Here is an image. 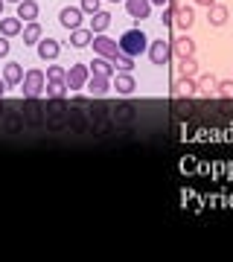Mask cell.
Masks as SVG:
<instances>
[{
  "mask_svg": "<svg viewBox=\"0 0 233 262\" xmlns=\"http://www.w3.org/2000/svg\"><path fill=\"white\" fill-rule=\"evenodd\" d=\"M117 44H120V53H125V56L134 58V56H140V53H146V50H149V38H146L143 29L134 27V29H125Z\"/></svg>",
  "mask_w": 233,
  "mask_h": 262,
  "instance_id": "1",
  "label": "cell"
},
{
  "mask_svg": "<svg viewBox=\"0 0 233 262\" xmlns=\"http://www.w3.org/2000/svg\"><path fill=\"white\" fill-rule=\"evenodd\" d=\"M24 99H35L38 94H44V84H47V79H44V73L41 70H27V76H24Z\"/></svg>",
  "mask_w": 233,
  "mask_h": 262,
  "instance_id": "2",
  "label": "cell"
},
{
  "mask_svg": "<svg viewBox=\"0 0 233 262\" xmlns=\"http://www.w3.org/2000/svg\"><path fill=\"white\" fill-rule=\"evenodd\" d=\"M91 47H93V53H96V56L108 58V61H111V58L117 56V53H120V44H117L114 38H108V35H93Z\"/></svg>",
  "mask_w": 233,
  "mask_h": 262,
  "instance_id": "3",
  "label": "cell"
},
{
  "mask_svg": "<svg viewBox=\"0 0 233 262\" xmlns=\"http://www.w3.org/2000/svg\"><path fill=\"white\" fill-rule=\"evenodd\" d=\"M146 53H149L152 64L160 67V64H166L169 56H172V44H166L163 38H158V41H152V44H149V50H146Z\"/></svg>",
  "mask_w": 233,
  "mask_h": 262,
  "instance_id": "4",
  "label": "cell"
},
{
  "mask_svg": "<svg viewBox=\"0 0 233 262\" xmlns=\"http://www.w3.org/2000/svg\"><path fill=\"white\" fill-rule=\"evenodd\" d=\"M88 67L84 64H73L70 70L65 73V84H67V91H79V88H84V82H88Z\"/></svg>",
  "mask_w": 233,
  "mask_h": 262,
  "instance_id": "5",
  "label": "cell"
},
{
  "mask_svg": "<svg viewBox=\"0 0 233 262\" xmlns=\"http://www.w3.org/2000/svg\"><path fill=\"white\" fill-rule=\"evenodd\" d=\"M82 15H84V12L79 9V6H65V9L58 12V24H61L65 29H70V32H73V29L82 27Z\"/></svg>",
  "mask_w": 233,
  "mask_h": 262,
  "instance_id": "6",
  "label": "cell"
},
{
  "mask_svg": "<svg viewBox=\"0 0 233 262\" xmlns=\"http://www.w3.org/2000/svg\"><path fill=\"white\" fill-rule=\"evenodd\" d=\"M172 53H175L178 58H193L196 56V41H193L189 35L175 38V41H172Z\"/></svg>",
  "mask_w": 233,
  "mask_h": 262,
  "instance_id": "7",
  "label": "cell"
},
{
  "mask_svg": "<svg viewBox=\"0 0 233 262\" xmlns=\"http://www.w3.org/2000/svg\"><path fill=\"white\" fill-rule=\"evenodd\" d=\"M172 94H175L178 99H193V96L198 94V82L196 79H184V76H181V79L175 82V88H172Z\"/></svg>",
  "mask_w": 233,
  "mask_h": 262,
  "instance_id": "8",
  "label": "cell"
},
{
  "mask_svg": "<svg viewBox=\"0 0 233 262\" xmlns=\"http://www.w3.org/2000/svg\"><path fill=\"white\" fill-rule=\"evenodd\" d=\"M125 9H129L131 18L146 20L152 15V0H125Z\"/></svg>",
  "mask_w": 233,
  "mask_h": 262,
  "instance_id": "9",
  "label": "cell"
},
{
  "mask_svg": "<svg viewBox=\"0 0 233 262\" xmlns=\"http://www.w3.org/2000/svg\"><path fill=\"white\" fill-rule=\"evenodd\" d=\"M193 24H196V9H193V6H178L172 27H178V29H189Z\"/></svg>",
  "mask_w": 233,
  "mask_h": 262,
  "instance_id": "10",
  "label": "cell"
},
{
  "mask_svg": "<svg viewBox=\"0 0 233 262\" xmlns=\"http://www.w3.org/2000/svg\"><path fill=\"white\" fill-rule=\"evenodd\" d=\"M84 88H88V94H93V96H105L108 91H111V82L105 79V76H88V82H84Z\"/></svg>",
  "mask_w": 233,
  "mask_h": 262,
  "instance_id": "11",
  "label": "cell"
},
{
  "mask_svg": "<svg viewBox=\"0 0 233 262\" xmlns=\"http://www.w3.org/2000/svg\"><path fill=\"white\" fill-rule=\"evenodd\" d=\"M24 76H27V73H24V67H20L18 61H9V64L3 67V82L9 84V88L20 84V82H24Z\"/></svg>",
  "mask_w": 233,
  "mask_h": 262,
  "instance_id": "12",
  "label": "cell"
},
{
  "mask_svg": "<svg viewBox=\"0 0 233 262\" xmlns=\"http://www.w3.org/2000/svg\"><path fill=\"white\" fill-rule=\"evenodd\" d=\"M58 53H61V44H58L56 38H41V41H38V56L41 58H50V61H53Z\"/></svg>",
  "mask_w": 233,
  "mask_h": 262,
  "instance_id": "13",
  "label": "cell"
},
{
  "mask_svg": "<svg viewBox=\"0 0 233 262\" xmlns=\"http://www.w3.org/2000/svg\"><path fill=\"white\" fill-rule=\"evenodd\" d=\"M91 32L93 35H105V29L114 24V18H111V12H96V15H91Z\"/></svg>",
  "mask_w": 233,
  "mask_h": 262,
  "instance_id": "14",
  "label": "cell"
},
{
  "mask_svg": "<svg viewBox=\"0 0 233 262\" xmlns=\"http://www.w3.org/2000/svg\"><path fill=\"white\" fill-rule=\"evenodd\" d=\"M18 20H24V24H29V20L38 18V3L35 0H20L18 3V15H15Z\"/></svg>",
  "mask_w": 233,
  "mask_h": 262,
  "instance_id": "15",
  "label": "cell"
},
{
  "mask_svg": "<svg viewBox=\"0 0 233 262\" xmlns=\"http://www.w3.org/2000/svg\"><path fill=\"white\" fill-rule=\"evenodd\" d=\"M20 29H24V24H20L15 15H12V18H0V35L12 38V35H18Z\"/></svg>",
  "mask_w": 233,
  "mask_h": 262,
  "instance_id": "16",
  "label": "cell"
},
{
  "mask_svg": "<svg viewBox=\"0 0 233 262\" xmlns=\"http://www.w3.org/2000/svg\"><path fill=\"white\" fill-rule=\"evenodd\" d=\"M207 20H210L213 27H222L224 20H227V6H222V3H213V6L207 9Z\"/></svg>",
  "mask_w": 233,
  "mask_h": 262,
  "instance_id": "17",
  "label": "cell"
},
{
  "mask_svg": "<svg viewBox=\"0 0 233 262\" xmlns=\"http://www.w3.org/2000/svg\"><path fill=\"white\" fill-rule=\"evenodd\" d=\"M91 41H93V32L91 29H73V32H70V44H73V47H91Z\"/></svg>",
  "mask_w": 233,
  "mask_h": 262,
  "instance_id": "18",
  "label": "cell"
},
{
  "mask_svg": "<svg viewBox=\"0 0 233 262\" xmlns=\"http://www.w3.org/2000/svg\"><path fill=\"white\" fill-rule=\"evenodd\" d=\"M114 88H117V94H134V76L131 73H120L117 79H114Z\"/></svg>",
  "mask_w": 233,
  "mask_h": 262,
  "instance_id": "19",
  "label": "cell"
},
{
  "mask_svg": "<svg viewBox=\"0 0 233 262\" xmlns=\"http://www.w3.org/2000/svg\"><path fill=\"white\" fill-rule=\"evenodd\" d=\"M44 94H47V99L58 102V99L67 94V84H65V82H47V84H44Z\"/></svg>",
  "mask_w": 233,
  "mask_h": 262,
  "instance_id": "20",
  "label": "cell"
},
{
  "mask_svg": "<svg viewBox=\"0 0 233 262\" xmlns=\"http://www.w3.org/2000/svg\"><path fill=\"white\" fill-rule=\"evenodd\" d=\"M91 70H93L96 76H105V79H111V73H114V64L108 61V58H102V56H99V58H93Z\"/></svg>",
  "mask_w": 233,
  "mask_h": 262,
  "instance_id": "21",
  "label": "cell"
},
{
  "mask_svg": "<svg viewBox=\"0 0 233 262\" xmlns=\"http://www.w3.org/2000/svg\"><path fill=\"white\" fill-rule=\"evenodd\" d=\"M20 32H24V44H38V41H41V24H32V20H29Z\"/></svg>",
  "mask_w": 233,
  "mask_h": 262,
  "instance_id": "22",
  "label": "cell"
},
{
  "mask_svg": "<svg viewBox=\"0 0 233 262\" xmlns=\"http://www.w3.org/2000/svg\"><path fill=\"white\" fill-rule=\"evenodd\" d=\"M178 73L184 76V79H193V76L198 73L196 58H181V61H178Z\"/></svg>",
  "mask_w": 233,
  "mask_h": 262,
  "instance_id": "23",
  "label": "cell"
},
{
  "mask_svg": "<svg viewBox=\"0 0 233 262\" xmlns=\"http://www.w3.org/2000/svg\"><path fill=\"white\" fill-rule=\"evenodd\" d=\"M216 79L213 76H201V82H198V94L201 96H216Z\"/></svg>",
  "mask_w": 233,
  "mask_h": 262,
  "instance_id": "24",
  "label": "cell"
},
{
  "mask_svg": "<svg viewBox=\"0 0 233 262\" xmlns=\"http://www.w3.org/2000/svg\"><path fill=\"white\" fill-rule=\"evenodd\" d=\"M111 64H114V67H120V70H125V73H129V70H134V58L125 56V53H117V56L111 58Z\"/></svg>",
  "mask_w": 233,
  "mask_h": 262,
  "instance_id": "25",
  "label": "cell"
},
{
  "mask_svg": "<svg viewBox=\"0 0 233 262\" xmlns=\"http://www.w3.org/2000/svg\"><path fill=\"white\" fill-rule=\"evenodd\" d=\"M65 73H67V67H58V64H53V67H47V82H65Z\"/></svg>",
  "mask_w": 233,
  "mask_h": 262,
  "instance_id": "26",
  "label": "cell"
},
{
  "mask_svg": "<svg viewBox=\"0 0 233 262\" xmlns=\"http://www.w3.org/2000/svg\"><path fill=\"white\" fill-rule=\"evenodd\" d=\"M216 96H222V99H233V79L216 84Z\"/></svg>",
  "mask_w": 233,
  "mask_h": 262,
  "instance_id": "27",
  "label": "cell"
},
{
  "mask_svg": "<svg viewBox=\"0 0 233 262\" xmlns=\"http://www.w3.org/2000/svg\"><path fill=\"white\" fill-rule=\"evenodd\" d=\"M99 6H102V0H82V3H79V9H82L84 15H96V12H102Z\"/></svg>",
  "mask_w": 233,
  "mask_h": 262,
  "instance_id": "28",
  "label": "cell"
},
{
  "mask_svg": "<svg viewBox=\"0 0 233 262\" xmlns=\"http://www.w3.org/2000/svg\"><path fill=\"white\" fill-rule=\"evenodd\" d=\"M6 56H9V38L0 35V58H6Z\"/></svg>",
  "mask_w": 233,
  "mask_h": 262,
  "instance_id": "29",
  "label": "cell"
},
{
  "mask_svg": "<svg viewBox=\"0 0 233 262\" xmlns=\"http://www.w3.org/2000/svg\"><path fill=\"white\" fill-rule=\"evenodd\" d=\"M196 3H198V6H207V9H210V6H213L216 0H196Z\"/></svg>",
  "mask_w": 233,
  "mask_h": 262,
  "instance_id": "30",
  "label": "cell"
},
{
  "mask_svg": "<svg viewBox=\"0 0 233 262\" xmlns=\"http://www.w3.org/2000/svg\"><path fill=\"white\" fill-rule=\"evenodd\" d=\"M6 88H9V84H6L3 79H0V99H3V94H6Z\"/></svg>",
  "mask_w": 233,
  "mask_h": 262,
  "instance_id": "31",
  "label": "cell"
},
{
  "mask_svg": "<svg viewBox=\"0 0 233 262\" xmlns=\"http://www.w3.org/2000/svg\"><path fill=\"white\" fill-rule=\"evenodd\" d=\"M169 0H152V6H166Z\"/></svg>",
  "mask_w": 233,
  "mask_h": 262,
  "instance_id": "32",
  "label": "cell"
},
{
  "mask_svg": "<svg viewBox=\"0 0 233 262\" xmlns=\"http://www.w3.org/2000/svg\"><path fill=\"white\" fill-rule=\"evenodd\" d=\"M3 3H6V0H0V12H3Z\"/></svg>",
  "mask_w": 233,
  "mask_h": 262,
  "instance_id": "33",
  "label": "cell"
},
{
  "mask_svg": "<svg viewBox=\"0 0 233 262\" xmlns=\"http://www.w3.org/2000/svg\"><path fill=\"white\" fill-rule=\"evenodd\" d=\"M15 3H20V0H15Z\"/></svg>",
  "mask_w": 233,
  "mask_h": 262,
  "instance_id": "34",
  "label": "cell"
},
{
  "mask_svg": "<svg viewBox=\"0 0 233 262\" xmlns=\"http://www.w3.org/2000/svg\"><path fill=\"white\" fill-rule=\"evenodd\" d=\"M111 3H117V0H111Z\"/></svg>",
  "mask_w": 233,
  "mask_h": 262,
  "instance_id": "35",
  "label": "cell"
}]
</instances>
